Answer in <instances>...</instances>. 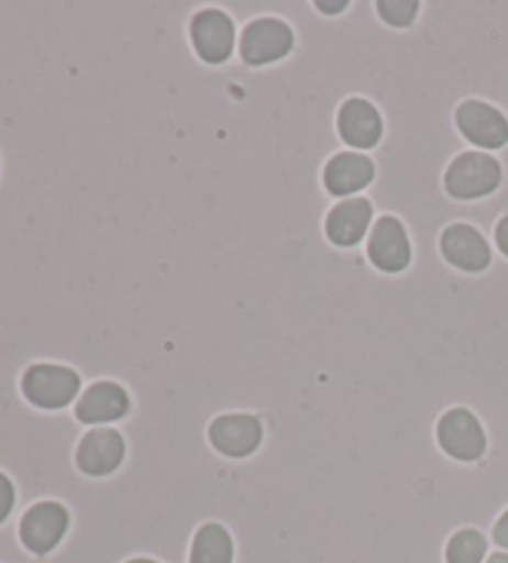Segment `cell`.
Instances as JSON below:
<instances>
[{"label": "cell", "mask_w": 508, "mask_h": 563, "mask_svg": "<svg viewBox=\"0 0 508 563\" xmlns=\"http://www.w3.org/2000/svg\"><path fill=\"white\" fill-rule=\"evenodd\" d=\"M501 184V164L492 154L464 152L449 164L444 187L454 199H478Z\"/></svg>", "instance_id": "cell-1"}, {"label": "cell", "mask_w": 508, "mask_h": 563, "mask_svg": "<svg viewBox=\"0 0 508 563\" xmlns=\"http://www.w3.org/2000/svg\"><path fill=\"white\" fill-rule=\"evenodd\" d=\"M80 390V375L63 365H33L23 375V393L43 410H60L70 405Z\"/></svg>", "instance_id": "cell-2"}, {"label": "cell", "mask_w": 508, "mask_h": 563, "mask_svg": "<svg viewBox=\"0 0 508 563\" xmlns=\"http://www.w3.org/2000/svg\"><path fill=\"white\" fill-rule=\"evenodd\" d=\"M437 440L442 444V450L459 462H474L484 454L486 450V434L482 422L476 417L464 410V407H456V410H449L437 427Z\"/></svg>", "instance_id": "cell-3"}, {"label": "cell", "mask_w": 508, "mask_h": 563, "mask_svg": "<svg viewBox=\"0 0 508 563\" xmlns=\"http://www.w3.org/2000/svg\"><path fill=\"white\" fill-rule=\"evenodd\" d=\"M456 128L482 150H501L508 142V120L496 107L482 100H466L456 110Z\"/></svg>", "instance_id": "cell-4"}, {"label": "cell", "mask_w": 508, "mask_h": 563, "mask_svg": "<svg viewBox=\"0 0 508 563\" xmlns=\"http://www.w3.org/2000/svg\"><path fill=\"white\" fill-rule=\"evenodd\" d=\"M292 47V31L276 21V18H261L249 23L241 35V57L249 65H268L286 57Z\"/></svg>", "instance_id": "cell-5"}, {"label": "cell", "mask_w": 508, "mask_h": 563, "mask_svg": "<svg viewBox=\"0 0 508 563\" xmlns=\"http://www.w3.org/2000/svg\"><path fill=\"white\" fill-rule=\"evenodd\" d=\"M67 523V509L57 501H41L25 511L21 521V541L27 551L47 553L63 541Z\"/></svg>", "instance_id": "cell-6"}, {"label": "cell", "mask_w": 508, "mask_h": 563, "mask_svg": "<svg viewBox=\"0 0 508 563\" xmlns=\"http://www.w3.org/2000/svg\"><path fill=\"white\" fill-rule=\"evenodd\" d=\"M191 41L201 60L211 65L227 63L236 43L233 21L221 11H201L191 21Z\"/></svg>", "instance_id": "cell-7"}, {"label": "cell", "mask_w": 508, "mask_h": 563, "mask_svg": "<svg viewBox=\"0 0 508 563\" xmlns=\"http://www.w3.org/2000/svg\"><path fill=\"white\" fill-rule=\"evenodd\" d=\"M211 444L227 457H249L258 450L263 427L253 415H223L209 427Z\"/></svg>", "instance_id": "cell-8"}, {"label": "cell", "mask_w": 508, "mask_h": 563, "mask_svg": "<svg viewBox=\"0 0 508 563\" xmlns=\"http://www.w3.org/2000/svg\"><path fill=\"white\" fill-rule=\"evenodd\" d=\"M367 251L369 261H373L379 271H387V274L405 271L409 258H412L407 231L395 217L377 219L373 234H369Z\"/></svg>", "instance_id": "cell-9"}, {"label": "cell", "mask_w": 508, "mask_h": 563, "mask_svg": "<svg viewBox=\"0 0 508 563\" xmlns=\"http://www.w3.org/2000/svg\"><path fill=\"white\" fill-rule=\"evenodd\" d=\"M124 460V440L117 430H92L77 446V467L90 477H104L120 467Z\"/></svg>", "instance_id": "cell-10"}, {"label": "cell", "mask_w": 508, "mask_h": 563, "mask_svg": "<svg viewBox=\"0 0 508 563\" xmlns=\"http://www.w3.org/2000/svg\"><path fill=\"white\" fill-rule=\"evenodd\" d=\"M442 254L449 264L476 274L492 264V249L486 239L468 223H452L442 234Z\"/></svg>", "instance_id": "cell-11"}, {"label": "cell", "mask_w": 508, "mask_h": 563, "mask_svg": "<svg viewBox=\"0 0 508 563\" xmlns=\"http://www.w3.org/2000/svg\"><path fill=\"white\" fill-rule=\"evenodd\" d=\"M338 130L340 137H343L350 147L373 150L379 137H383V120H379L377 110L367 100L353 97V100H347L340 107Z\"/></svg>", "instance_id": "cell-12"}, {"label": "cell", "mask_w": 508, "mask_h": 563, "mask_svg": "<svg viewBox=\"0 0 508 563\" xmlns=\"http://www.w3.org/2000/svg\"><path fill=\"white\" fill-rule=\"evenodd\" d=\"M130 410V395L117 383H95L90 390H85L80 402L75 407L77 420L85 424L114 422Z\"/></svg>", "instance_id": "cell-13"}, {"label": "cell", "mask_w": 508, "mask_h": 563, "mask_svg": "<svg viewBox=\"0 0 508 563\" xmlns=\"http://www.w3.org/2000/svg\"><path fill=\"white\" fill-rule=\"evenodd\" d=\"M369 221H373V203L360 197L347 199L328 213V239L338 246H355L367 234Z\"/></svg>", "instance_id": "cell-14"}, {"label": "cell", "mask_w": 508, "mask_h": 563, "mask_svg": "<svg viewBox=\"0 0 508 563\" xmlns=\"http://www.w3.org/2000/svg\"><path fill=\"white\" fill-rule=\"evenodd\" d=\"M375 177V164L369 162L365 154H355V152H343L335 154L328 162L325 174H322V181L330 194L335 197H345V194H355L360 189H365L369 181Z\"/></svg>", "instance_id": "cell-15"}, {"label": "cell", "mask_w": 508, "mask_h": 563, "mask_svg": "<svg viewBox=\"0 0 508 563\" xmlns=\"http://www.w3.org/2000/svg\"><path fill=\"white\" fill-rule=\"evenodd\" d=\"M233 541L221 523H207L197 531L191 547V563H231Z\"/></svg>", "instance_id": "cell-16"}, {"label": "cell", "mask_w": 508, "mask_h": 563, "mask_svg": "<svg viewBox=\"0 0 508 563\" xmlns=\"http://www.w3.org/2000/svg\"><path fill=\"white\" fill-rule=\"evenodd\" d=\"M486 556V539L474 529H464L452 537L446 547V563H482Z\"/></svg>", "instance_id": "cell-17"}, {"label": "cell", "mask_w": 508, "mask_h": 563, "mask_svg": "<svg viewBox=\"0 0 508 563\" xmlns=\"http://www.w3.org/2000/svg\"><path fill=\"white\" fill-rule=\"evenodd\" d=\"M377 11L383 15V21L389 25H409L415 21V15L419 11L417 0H379Z\"/></svg>", "instance_id": "cell-18"}, {"label": "cell", "mask_w": 508, "mask_h": 563, "mask_svg": "<svg viewBox=\"0 0 508 563\" xmlns=\"http://www.w3.org/2000/svg\"><path fill=\"white\" fill-rule=\"evenodd\" d=\"M15 504V489L11 479L5 474H0V523H3L8 517H11Z\"/></svg>", "instance_id": "cell-19"}, {"label": "cell", "mask_w": 508, "mask_h": 563, "mask_svg": "<svg viewBox=\"0 0 508 563\" xmlns=\"http://www.w3.org/2000/svg\"><path fill=\"white\" fill-rule=\"evenodd\" d=\"M494 541H496L501 549H508V509L501 514V519L496 521V527H494Z\"/></svg>", "instance_id": "cell-20"}, {"label": "cell", "mask_w": 508, "mask_h": 563, "mask_svg": "<svg viewBox=\"0 0 508 563\" xmlns=\"http://www.w3.org/2000/svg\"><path fill=\"white\" fill-rule=\"evenodd\" d=\"M496 244H498V249L504 251V256H508V217H504L501 221H498V227H496Z\"/></svg>", "instance_id": "cell-21"}, {"label": "cell", "mask_w": 508, "mask_h": 563, "mask_svg": "<svg viewBox=\"0 0 508 563\" xmlns=\"http://www.w3.org/2000/svg\"><path fill=\"white\" fill-rule=\"evenodd\" d=\"M318 8H322V11H343V8H345V3H343V0H340V3H318Z\"/></svg>", "instance_id": "cell-22"}, {"label": "cell", "mask_w": 508, "mask_h": 563, "mask_svg": "<svg viewBox=\"0 0 508 563\" xmlns=\"http://www.w3.org/2000/svg\"><path fill=\"white\" fill-rule=\"evenodd\" d=\"M486 563H508V553H494V556Z\"/></svg>", "instance_id": "cell-23"}, {"label": "cell", "mask_w": 508, "mask_h": 563, "mask_svg": "<svg viewBox=\"0 0 508 563\" xmlns=\"http://www.w3.org/2000/svg\"><path fill=\"white\" fill-rule=\"evenodd\" d=\"M126 563H156V561H150V559H134V561H126Z\"/></svg>", "instance_id": "cell-24"}]
</instances>
